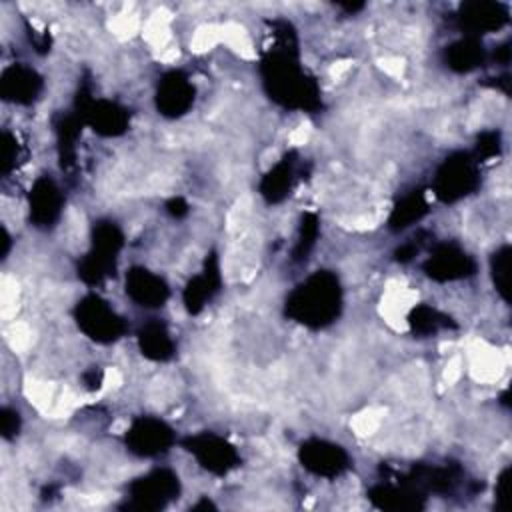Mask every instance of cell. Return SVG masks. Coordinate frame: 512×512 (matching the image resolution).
Instances as JSON below:
<instances>
[{
  "label": "cell",
  "instance_id": "1",
  "mask_svg": "<svg viewBox=\"0 0 512 512\" xmlns=\"http://www.w3.org/2000/svg\"><path fill=\"white\" fill-rule=\"evenodd\" d=\"M262 74L270 96L282 106L300 110H314L320 106L318 88L300 68L294 48L284 46L282 50H272L262 62Z\"/></svg>",
  "mask_w": 512,
  "mask_h": 512
},
{
  "label": "cell",
  "instance_id": "2",
  "mask_svg": "<svg viewBox=\"0 0 512 512\" xmlns=\"http://www.w3.org/2000/svg\"><path fill=\"white\" fill-rule=\"evenodd\" d=\"M340 304L342 292L338 278L326 270H318L292 290L286 300V314L310 328H322L338 316Z\"/></svg>",
  "mask_w": 512,
  "mask_h": 512
},
{
  "label": "cell",
  "instance_id": "3",
  "mask_svg": "<svg viewBox=\"0 0 512 512\" xmlns=\"http://www.w3.org/2000/svg\"><path fill=\"white\" fill-rule=\"evenodd\" d=\"M122 248V232L114 222L94 226L92 248L80 264V276L88 284H98L116 268V256Z\"/></svg>",
  "mask_w": 512,
  "mask_h": 512
},
{
  "label": "cell",
  "instance_id": "4",
  "mask_svg": "<svg viewBox=\"0 0 512 512\" xmlns=\"http://www.w3.org/2000/svg\"><path fill=\"white\" fill-rule=\"evenodd\" d=\"M480 184V174L476 160L466 152H456L448 156L436 172L434 190L444 202H456L472 194Z\"/></svg>",
  "mask_w": 512,
  "mask_h": 512
},
{
  "label": "cell",
  "instance_id": "5",
  "mask_svg": "<svg viewBox=\"0 0 512 512\" xmlns=\"http://www.w3.org/2000/svg\"><path fill=\"white\" fill-rule=\"evenodd\" d=\"M74 316L80 330L102 344L114 342L126 330L124 320L112 310V306H108L106 300L96 294H88L86 298H82L74 310Z\"/></svg>",
  "mask_w": 512,
  "mask_h": 512
},
{
  "label": "cell",
  "instance_id": "6",
  "mask_svg": "<svg viewBox=\"0 0 512 512\" xmlns=\"http://www.w3.org/2000/svg\"><path fill=\"white\" fill-rule=\"evenodd\" d=\"M184 446L192 452V456L200 462V466H204L214 474H226L228 470L238 466V460H240L236 448L212 432L190 436L184 442Z\"/></svg>",
  "mask_w": 512,
  "mask_h": 512
},
{
  "label": "cell",
  "instance_id": "7",
  "mask_svg": "<svg viewBox=\"0 0 512 512\" xmlns=\"http://www.w3.org/2000/svg\"><path fill=\"white\" fill-rule=\"evenodd\" d=\"M126 444L138 456H158L174 444V432L166 422L142 416L132 422L126 434Z\"/></svg>",
  "mask_w": 512,
  "mask_h": 512
},
{
  "label": "cell",
  "instance_id": "8",
  "mask_svg": "<svg viewBox=\"0 0 512 512\" xmlns=\"http://www.w3.org/2000/svg\"><path fill=\"white\" fill-rule=\"evenodd\" d=\"M424 272L438 282L460 280L476 272V262L460 246L440 244L424 262Z\"/></svg>",
  "mask_w": 512,
  "mask_h": 512
},
{
  "label": "cell",
  "instance_id": "9",
  "mask_svg": "<svg viewBox=\"0 0 512 512\" xmlns=\"http://www.w3.org/2000/svg\"><path fill=\"white\" fill-rule=\"evenodd\" d=\"M300 462L316 476L334 478L348 468V454L338 444L314 438L300 446Z\"/></svg>",
  "mask_w": 512,
  "mask_h": 512
},
{
  "label": "cell",
  "instance_id": "10",
  "mask_svg": "<svg viewBox=\"0 0 512 512\" xmlns=\"http://www.w3.org/2000/svg\"><path fill=\"white\" fill-rule=\"evenodd\" d=\"M178 490V478L170 470H154L130 484V496L138 508H162Z\"/></svg>",
  "mask_w": 512,
  "mask_h": 512
},
{
  "label": "cell",
  "instance_id": "11",
  "mask_svg": "<svg viewBox=\"0 0 512 512\" xmlns=\"http://www.w3.org/2000/svg\"><path fill=\"white\" fill-rule=\"evenodd\" d=\"M460 26L468 30V34H482L500 30L508 22V6L502 2H466L458 12Z\"/></svg>",
  "mask_w": 512,
  "mask_h": 512
},
{
  "label": "cell",
  "instance_id": "12",
  "mask_svg": "<svg viewBox=\"0 0 512 512\" xmlns=\"http://www.w3.org/2000/svg\"><path fill=\"white\" fill-rule=\"evenodd\" d=\"M192 102H194V86L182 72L172 70L162 76L156 92V104L164 116H170V118L182 116L192 106Z\"/></svg>",
  "mask_w": 512,
  "mask_h": 512
},
{
  "label": "cell",
  "instance_id": "13",
  "mask_svg": "<svg viewBox=\"0 0 512 512\" xmlns=\"http://www.w3.org/2000/svg\"><path fill=\"white\" fill-rule=\"evenodd\" d=\"M126 294L140 306L158 308L168 300L170 290L160 276L142 266H134L126 274Z\"/></svg>",
  "mask_w": 512,
  "mask_h": 512
},
{
  "label": "cell",
  "instance_id": "14",
  "mask_svg": "<svg viewBox=\"0 0 512 512\" xmlns=\"http://www.w3.org/2000/svg\"><path fill=\"white\" fill-rule=\"evenodd\" d=\"M0 86L4 98L18 104H30L42 88V78L32 68L24 64H14L4 70Z\"/></svg>",
  "mask_w": 512,
  "mask_h": 512
},
{
  "label": "cell",
  "instance_id": "15",
  "mask_svg": "<svg viewBox=\"0 0 512 512\" xmlns=\"http://www.w3.org/2000/svg\"><path fill=\"white\" fill-rule=\"evenodd\" d=\"M62 208V194L58 186L48 178L42 176L34 182L30 190V216L38 226H50Z\"/></svg>",
  "mask_w": 512,
  "mask_h": 512
},
{
  "label": "cell",
  "instance_id": "16",
  "mask_svg": "<svg viewBox=\"0 0 512 512\" xmlns=\"http://www.w3.org/2000/svg\"><path fill=\"white\" fill-rule=\"evenodd\" d=\"M86 122L102 136L122 134L128 126L126 108L110 102V100H94L84 110Z\"/></svg>",
  "mask_w": 512,
  "mask_h": 512
},
{
  "label": "cell",
  "instance_id": "17",
  "mask_svg": "<svg viewBox=\"0 0 512 512\" xmlns=\"http://www.w3.org/2000/svg\"><path fill=\"white\" fill-rule=\"evenodd\" d=\"M218 286H220V272L216 266V258H210V262H206L204 272L194 276L184 290V304L188 312L192 314L200 312L206 306V302L214 296Z\"/></svg>",
  "mask_w": 512,
  "mask_h": 512
},
{
  "label": "cell",
  "instance_id": "18",
  "mask_svg": "<svg viewBox=\"0 0 512 512\" xmlns=\"http://www.w3.org/2000/svg\"><path fill=\"white\" fill-rule=\"evenodd\" d=\"M486 58V52L476 36H466L446 48V64L456 72H470L478 68Z\"/></svg>",
  "mask_w": 512,
  "mask_h": 512
},
{
  "label": "cell",
  "instance_id": "19",
  "mask_svg": "<svg viewBox=\"0 0 512 512\" xmlns=\"http://www.w3.org/2000/svg\"><path fill=\"white\" fill-rule=\"evenodd\" d=\"M138 344L150 360H168L174 354V342L162 322H148L138 334Z\"/></svg>",
  "mask_w": 512,
  "mask_h": 512
},
{
  "label": "cell",
  "instance_id": "20",
  "mask_svg": "<svg viewBox=\"0 0 512 512\" xmlns=\"http://www.w3.org/2000/svg\"><path fill=\"white\" fill-rule=\"evenodd\" d=\"M294 180V160L292 154L284 156L260 182V192L268 202H280L286 198Z\"/></svg>",
  "mask_w": 512,
  "mask_h": 512
},
{
  "label": "cell",
  "instance_id": "21",
  "mask_svg": "<svg viewBox=\"0 0 512 512\" xmlns=\"http://www.w3.org/2000/svg\"><path fill=\"white\" fill-rule=\"evenodd\" d=\"M428 210L426 198L420 190H414L410 194H406L392 210L390 214V228L392 230H404L410 224H414L416 220H420Z\"/></svg>",
  "mask_w": 512,
  "mask_h": 512
},
{
  "label": "cell",
  "instance_id": "22",
  "mask_svg": "<svg viewBox=\"0 0 512 512\" xmlns=\"http://www.w3.org/2000/svg\"><path fill=\"white\" fill-rule=\"evenodd\" d=\"M410 326L418 334H436L440 328H448V316L440 314L436 308L418 306L410 312Z\"/></svg>",
  "mask_w": 512,
  "mask_h": 512
},
{
  "label": "cell",
  "instance_id": "23",
  "mask_svg": "<svg viewBox=\"0 0 512 512\" xmlns=\"http://www.w3.org/2000/svg\"><path fill=\"white\" fill-rule=\"evenodd\" d=\"M490 268H492V278L498 294L508 302L510 300V246L508 244H504L492 254Z\"/></svg>",
  "mask_w": 512,
  "mask_h": 512
},
{
  "label": "cell",
  "instance_id": "24",
  "mask_svg": "<svg viewBox=\"0 0 512 512\" xmlns=\"http://www.w3.org/2000/svg\"><path fill=\"white\" fill-rule=\"evenodd\" d=\"M318 236V220L312 214H306L302 220V228H300V238L296 244V258H302L304 254H308V250L314 246Z\"/></svg>",
  "mask_w": 512,
  "mask_h": 512
},
{
  "label": "cell",
  "instance_id": "25",
  "mask_svg": "<svg viewBox=\"0 0 512 512\" xmlns=\"http://www.w3.org/2000/svg\"><path fill=\"white\" fill-rule=\"evenodd\" d=\"M500 150V136L498 132H484L478 138V154H482L484 158H490L494 154H498Z\"/></svg>",
  "mask_w": 512,
  "mask_h": 512
},
{
  "label": "cell",
  "instance_id": "26",
  "mask_svg": "<svg viewBox=\"0 0 512 512\" xmlns=\"http://www.w3.org/2000/svg\"><path fill=\"white\" fill-rule=\"evenodd\" d=\"M510 494V468H506L500 478L496 480V500L500 504V508H506V500Z\"/></svg>",
  "mask_w": 512,
  "mask_h": 512
},
{
  "label": "cell",
  "instance_id": "27",
  "mask_svg": "<svg viewBox=\"0 0 512 512\" xmlns=\"http://www.w3.org/2000/svg\"><path fill=\"white\" fill-rule=\"evenodd\" d=\"M168 212L174 214V216L186 214V204H184V200H182V198H172V200L168 202Z\"/></svg>",
  "mask_w": 512,
  "mask_h": 512
}]
</instances>
